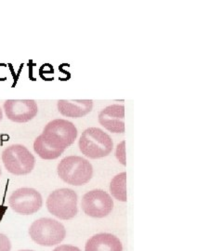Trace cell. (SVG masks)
I'll return each instance as SVG.
<instances>
[{
    "label": "cell",
    "mask_w": 223,
    "mask_h": 251,
    "mask_svg": "<svg viewBox=\"0 0 223 251\" xmlns=\"http://www.w3.org/2000/svg\"><path fill=\"white\" fill-rule=\"evenodd\" d=\"M0 175H1V168H0Z\"/></svg>",
    "instance_id": "obj_19"
},
{
    "label": "cell",
    "mask_w": 223,
    "mask_h": 251,
    "mask_svg": "<svg viewBox=\"0 0 223 251\" xmlns=\"http://www.w3.org/2000/svg\"><path fill=\"white\" fill-rule=\"evenodd\" d=\"M114 143L109 135L99 127H89L79 139L81 152L91 159L102 158L113 151Z\"/></svg>",
    "instance_id": "obj_1"
},
{
    "label": "cell",
    "mask_w": 223,
    "mask_h": 251,
    "mask_svg": "<svg viewBox=\"0 0 223 251\" xmlns=\"http://www.w3.org/2000/svg\"><path fill=\"white\" fill-rule=\"evenodd\" d=\"M125 142L123 141L122 143L117 145L116 147V156L118 159V161L120 162L123 166H125Z\"/></svg>",
    "instance_id": "obj_15"
},
{
    "label": "cell",
    "mask_w": 223,
    "mask_h": 251,
    "mask_svg": "<svg viewBox=\"0 0 223 251\" xmlns=\"http://www.w3.org/2000/svg\"><path fill=\"white\" fill-rule=\"evenodd\" d=\"M29 234L36 244L52 247L60 244L65 238L66 230L60 222L50 218H42L31 225Z\"/></svg>",
    "instance_id": "obj_3"
},
{
    "label": "cell",
    "mask_w": 223,
    "mask_h": 251,
    "mask_svg": "<svg viewBox=\"0 0 223 251\" xmlns=\"http://www.w3.org/2000/svg\"><path fill=\"white\" fill-rule=\"evenodd\" d=\"M57 107L64 117L79 118L88 115L93 107L92 100H60Z\"/></svg>",
    "instance_id": "obj_11"
},
{
    "label": "cell",
    "mask_w": 223,
    "mask_h": 251,
    "mask_svg": "<svg viewBox=\"0 0 223 251\" xmlns=\"http://www.w3.org/2000/svg\"><path fill=\"white\" fill-rule=\"evenodd\" d=\"M111 194L116 200L126 202V173L122 172L112 179L110 184Z\"/></svg>",
    "instance_id": "obj_14"
},
{
    "label": "cell",
    "mask_w": 223,
    "mask_h": 251,
    "mask_svg": "<svg viewBox=\"0 0 223 251\" xmlns=\"http://www.w3.org/2000/svg\"><path fill=\"white\" fill-rule=\"evenodd\" d=\"M85 251H123V246L112 233H98L88 240Z\"/></svg>",
    "instance_id": "obj_12"
},
{
    "label": "cell",
    "mask_w": 223,
    "mask_h": 251,
    "mask_svg": "<svg viewBox=\"0 0 223 251\" xmlns=\"http://www.w3.org/2000/svg\"><path fill=\"white\" fill-rule=\"evenodd\" d=\"M84 212L92 218H104L114 208V201L110 195L102 190H92L88 192L81 202Z\"/></svg>",
    "instance_id": "obj_8"
},
{
    "label": "cell",
    "mask_w": 223,
    "mask_h": 251,
    "mask_svg": "<svg viewBox=\"0 0 223 251\" xmlns=\"http://www.w3.org/2000/svg\"><path fill=\"white\" fill-rule=\"evenodd\" d=\"M58 175L68 184L81 186L88 183L92 178L93 168L87 159L77 155H71L59 163Z\"/></svg>",
    "instance_id": "obj_2"
},
{
    "label": "cell",
    "mask_w": 223,
    "mask_h": 251,
    "mask_svg": "<svg viewBox=\"0 0 223 251\" xmlns=\"http://www.w3.org/2000/svg\"><path fill=\"white\" fill-rule=\"evenodd\" d=\"M50 213L61 219L71 220L77 214V195L72 189L55 190L47 199Z\"/></svg>",
    "instance_id": "obj_5"
},
{
    "label": "cell",
    "mask_w": 223,
    "mask_h": 251,
    "mask_svg": "<svg viewBox=\"0 0 223 251\" xmlns=\"http://www.w3.org/2000/svg\"><path fill=\"white\" fill-rule=\"evenodd\" d=\"M34 150L42 159H46V160L56 159L64 152V150L56 149V148L52 147L50 144H48L45 141L42 135H39L35 140Z\"/></svg>",
    "instance_id": "obj_13"
},
{
    "label": "cell",
    "mask_w": 223,
    "mask_h": 251,
    "mask_svg": "<svg viewBox=\"0 0 223 251\" xmlns=\"http://www.w3.org/2000/svg\"><path fill=\"white\" fill-rule=\"evenodd\" d=\"M9 206L13 211L23 215H31L37 212L43 204L39 192L33 188H20L9 197Z\"/></svg>",
    "instance_id": "obj_7"
},
{
    "label": "cell",
    "mask_w": 223,
    "mask_h": 251,
    "mask_svg": "<svg viewBox=\"0 0 223 251\" xmlns=\"http://www.w3.org/2000/svg\"><path fill=\"white\" fill-rule=\"evenodd\" d=\"M2 118H3V113H2V110L0 108V121L2 120Z\"/></svg>",
    "instance_id": "obj_18"
},
{
    "label": "cell",
    "mask_w": 223,
    "mask_h": 251,
    "mask_svg": "<svg viewBox=\"0 0 223 251\" xmlns=\"http://www.w3.org/2000/svg\"><path fill=\"white\" fill-rule=\"evenodd\" d=\"M45 141L56 149L65 150L74 143L77 129L72 122L65 119H54L43 129Z\"/></svg>",
    "instance_id": "obj_4"
},
{
    "label": "cell",
    "mask_w": 223,
    "mask_h": 251,
    "mask_svg": "<svg viewBox=\"0 0 223 251\" xmlns=\"http://www.w3.org/2000/svg\"><path fill=\"white\" fill-rule=\"evenodd\" d=\"M125 106L123 104H112L104 108L99 114V122L113 133L125 132Z\"/></svg>",
    "instance_id": "obj_10"
},
{
    "label": "cell",
    "mask_w": 223,
    "mask_h": 251,
    "mask_svg": "<svg viewBox=\"0 0 223 251\" xmlns=\"http://www.w3.org/2000/svg\"><path fill=\"white\" fill-rule=\"evenodd\" d=\"M2 160L6 170L14 175H26L34 170L35 156L22 144H13L2 152Z\"/></svg>",
    "instance_id": "obj_6"
},
{
    "label": "cell",
    "mask_w": 223,
    "mask_h": 251,
    "mask_svg": "<svg viewBox=\"0 0 223 251\" xmlns=\"http://www.w3.org/2000/svg\"></svg>",
    "instance_id": "obj_20"
},
{
    "label": "cell",
    "mask_w": 223,
    "mask_h": 251,
    "mask_svg": "<svg viewBox=\"0 0 223 251\" xmlns=\"http://www.w3.org/2000/svg\"><path fill=\"white\" fill-rule=\"evenodd\" d=\"M11 244L8 236L0 233V251H10Z\"/></svg>",
    "instance_id": "obj_16"
},
{
    "label": "cell",
    "mask_w": 223,
    "mask_h": 251,
    "mask_svg": "<svg viewBox=\"0 0 223 251\" xmlns=\"http://www.w3.org/2000/svg\"><path fill=\"white\" fill-rule=\"evenodd\" d=\"M3 107L9 120L16 123L28 122L38 113L37 103L34 100H8Z\"/></svg>",
    "instance_id": "obj_9"
},
{
    "label": "cell",
    "mask_w": 223,
    "mask_h": 251,
    "mask_svg": "<svg viewBox=\"0 0 223 251\" xmlns=\"http://www.w3.org/2000/svg\"><path fill=\"white\" fill-rule=\"evenodd\" d=\"M53 251H81L78 248L74 247L71 245H62L58 248H56Z\"/></svg>",
    "instance_id": "obj_17"
}]
</instances>
